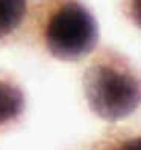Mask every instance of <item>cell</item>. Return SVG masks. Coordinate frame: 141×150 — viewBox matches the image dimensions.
Masks as SVG:
<instances>
[{"label": "cell", "mask_w": 141, "mask_h": 150, "mask_svg": "<svg viewBox=\"0 0 141 150\" xmlns=\"http://www.w3.org/2000/svg\"><path fill=\"white\" fill-rule=\"evenodd\" d=\"M24 111V94L18 85L0 77V126L15 121Z\"/></svg>", "instance_id": "3"}, {"label": "cell", "mask_w": 141, "mask_h": 150, "mask_svg": "<svg viewBox=\"0 0 141 150\" xmlns=\"http://www.w3.org/2000/svg\"><path fill=\"white\" fill-rule=\"evenodd\" d=\"M28 15V0H0V40L9 37Z\"/></svg>", "instance_id": "4"}, {"label": "cell", "mask_w": 141, "mask_h": 150, "mask_svg": "<svg viewBox=\"0 0 141 150\" xmlns=\"http://www.w3.org/2000/svg\"><path fill=\"white\" fill-rule=\"evenodd\" d=\"M40 33L47 52L59 61H79L96 49L99 24L79 0H47L43 3Z\"/></svg>", "instance_id": "2"}, {"label": "cell", "mask_w": 141, "mask_h": 150, "mask_svg": "<svg viewBox=\"0 0 141 150\" xmlns=\"http://www.w3.org/2000/svg\"><path fill=\"white\" fill-rule=\"evenodd\" d=\"M90 109L105 121H120L140 105V79L129 61L114 50H103L84 74Z\"/></svg>", "instance_id": "1"}]
</instances>
